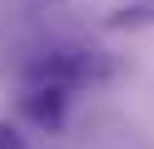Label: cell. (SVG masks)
<instances>
[{
	"label": "cell",
	"instance_id": "6da1fadb",
	"mask_svg": "<svg viewBox=\"0 0 154 149\" xmlns=\"http://www.w3.org/2000/svg\"><path fill=\"white\" fill-rule=\"evenodd\" d=\"M35 70H40V79H55V85L75 89V85L109 79V75H114V60L100 55V50H55V55H45Z\"/></svg>",
	"mask_w": 154,
	"mask_h": 149
},
{
	"label": "cell",
	"instance_id": "7a4b0ae2",
	"mask_svg": "<svg viewBox=\"0 0 154 149\" xmlns=\"http://www.w3.org/2000/svg\"><path fill=\"white\" fill-rule=\"evenodd\" d=\"M25 114H30L35 124H60L65 119V85L45 79L40 89H30V95H25Z\"/></svg>",
	"mask_w": 154,
	"mask_h": 149
},
{
	"label": "cell",
	"instance_id": "3957f363",
	"mask_svg": "<svg viewBox=\"0 0 154 149\" xmlns=\"http://www.w3.org/2000/svg\"><path fill=\"white\" fill-rule=\"evenodd\" d=\"M109 25H114V30H134V25H154V0H134V5L114 10V15H109Z\"/></svg>",
	"mask_w": 154,
	"mask_h": 149
},
{
	"label": "cell",
	"instance_id": "277c9868",
	"mask_svg": "<svg viewBox=\"0 0 154 149\" xmlns=\"http://www.w3.org/2000/svg\"><path fill=\"white\" fill-rule=\"evenodd\" d=\"M0 149H30V144H25V139L15 134L10 124H0Z\"/></svg>",
	"mask_w": 154,
	"mask_h": 149
}]
</instances>
